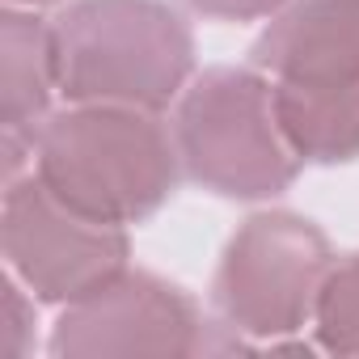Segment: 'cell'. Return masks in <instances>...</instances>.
<instances>
[{
	"label": "cell",
	"instance_id": "6da1fadb",
	"mask_svg": "<svg viewBox=\"0 0 359 359\" xmlns=\"http://www.w3.org/2000/svg\"><path fill=\"white\" fill-rule=\"evenodd\" d=\"M34 173L76 212L127 229L169 203L182 156L152 110L72 102L43 123Z\"/></svg>",
	"mask_w": 359,
	"mask_h": 359
},
{
	"label": "cell",
	"instance_id": "7a4b0ae2",
	"mask_svg": "<svg viewBox=\"0 0 359 359\" xmlns=\"http://www.w3.org/2000/svg\"><path fill=\"white\" fill-rule=\"evenodd\" d=\"M51 30L60 93L76 106L161 114L195 68L191 26L165 0H72Z\"/></svg>",
	"mask_w": 359,
	"mask_h": 359
},
{
	"label": "cell",
	"instance_id": "3957f363",
	"mask_svg": "<svg viewBox=\"0 0 359 359\" xmlns=\"http://www.w3.org/2000/svg\"><path fill=\"white\" fill-rule=\"evenodd\" d=\"M173 140L191 182L224 199H275L300 173L275 118V85L250 68L195 76L177 102Z\"/></svg>",
	"mask_w": 359,
	"mask_h": 359
},
{
	"label": "cell",
	"instance_id": "277c9868",
	"mask_svg": "<svg viewBox=\"0 0 359 359\" xmlns=\"http://www.w3.org/2000/svg\"><path fill=\"white\" fill-rule=\"evenodd\" d=\"M334 250L325 233L296 212H258L224 245L212 279V309L220 330L237 338L279 342L304 330L317 313Z\"/></svg>",
	"mask_w": 359,
	"mask_h": 359
},
{
	"label": "cell",
	"instance_id": "5b68a950",
	"mask_svg": "<svg viewBox=\"0 0 359 359\" xmlns=\"http://www.w3.org/2000/svg\"><path fill=\"white\" fill-rule=\"evenodd\" d=\"M0 241H5L9 271L43 304L85 300L89 292L123 275L131 258L123 224L76 212L34 169L5 182Z\"/></svg>",
	"mask_w": 359,
	"mask_h": 359
},
{
	"label": "cell",
	"instance_id": "8992f818",
	"mask_svg": "<svg viewBox=\"0 0 359 359\" xmlns=\"http://www.w3.org/2000/svg\"><path fill=\"white\" fill-rule=\"evenodd\" d=\"M199 304L148 271H123L85 300L64 304L51 330L55 359H110V355H208L233 351L237 338H212Z\"/></svg>",
	"mask_w": 359,
	"mask_h": 359
},
{
	"label": "cell",
	"instance_id": "52a82bcc",
	"mask_svg": "<svg viewBox=\"0 0 359 359\" xmlns=\"http://www.w3.org/2000/svg\"><path fill=\"white\" fill-rule=\"evenodd\" d=\"M60 89L55 30L34 9L9 5L0 13V148L5 182L34 165V140L51 118V93Z\"/></svg>",
	"mask_w": 359,
	"mask_h": 359
},
{
	"label": "cell",
	"instance_id": "ba28073f",
	"mask_svg": "<svg viewBox=\"0 0 359 359\" xmlns=\"http://www.w3.org/2000/svg\"><path fill=\"white\" fill-rule=\"evenodd\" d=\"M250 60L275 81H359V0H287Z\"/></svg>",
	"mask_w": 359,
	"mask_h": 359
},
{
	"label": "cell",
	"instance_id": "9c48e42d",
	"mask_svg": "<svg viewBox=\"0 0 359 359\" xmlns=\"http://www.w3.org/2000/svg\"><path fill=\"white\" fill-rule=\"evenodd\" d=\"M275 118L300 165L359 161V81H275Z\"/></svg>",
	"mask_w": 359,
	"mask_h": 359
},
{
	"label": "cell",
	"instance_id": "30bf717a",
	"mask_svg": "<svg viewBox=\"0 0 359 359\" xmlns=\"http://www.w3.org/2000/svg\"><path fill=\"white\" fill-rule=\"evenodd\" d=\"M313 330L321 351L330 355H359V254L334 262L325 287L317 296Z\"/></svg>",
	"mask_w": 359,
	"mask_h": 359
},
{
	"label": "cell",
	"instance_id": "8fae6325",
	"mask_svg": "<svg viewBox=\"0 0 359 359\" xmlns=\"http://www.w3.org/2000/svg\"><path fill=\"white\" fill-rule=\"evenodd\" d=\"M18 283L22 279L9 271V279H5V346H9V355L30 351V325H34V304H26Z\"/></svg>",
	"mask_w": 359,
	"mask_h": 359
},
{
	"label": "cell",
	"instance_id": "7c38bea8",
	"mask_svg": "<svg viewBox=\"0 0 359 359\" xmlns=\"http://www.w3.org/2000/svg\"><path fill=\"white\" fill-rule=\"evenodd\" d=\"M187 5L212 22H254V18L279 13L287 0H187Z\"/></svg>",
	"mask_w": 359,
	"mask_h": 359
},
{
	"label": "cell",
	"instance_id": "4fadbf2b",
	"mask_svg": "<svg viewBox=\"0 0 359 359\" xmlns=\"http://www.w3.org/2000/svg\"><path fill=\"white\" fill-rule=\"evenodd\" d=\"M5 5H18V9H43V5H55V0H5Z\"/></svg>",
	"mask_w": 359,
	"mask_h": 359
}]
</instances>
